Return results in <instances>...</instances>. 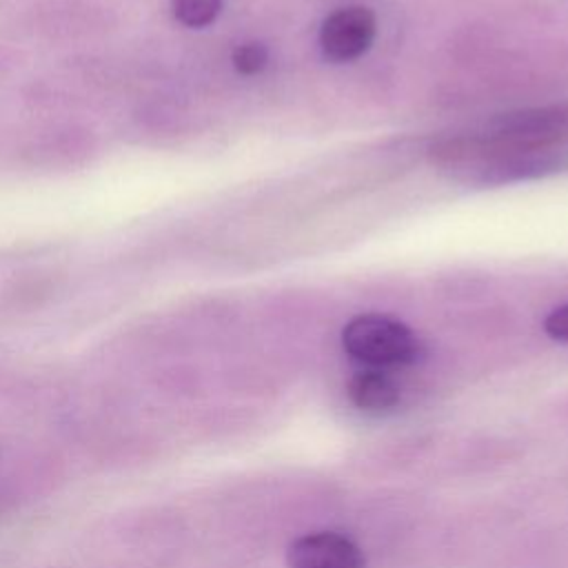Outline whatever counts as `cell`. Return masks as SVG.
Masks as SVG:
<instances>
[{
    "mask_svg": "<svg viewBox=\"0 0 568 568\" xmlns=\"http://www.w3.org/2000/svg\"><path fill=\"white\" fill-rule=\"evenodd\" d=\"M342 346L368 368L415 364L424 353L422 339L406 324L379 313L353 317L342 331Z\"/></svg>",
    "mask_w": 568,
    "mask_h": 568,
    "instance_id": "1",
    "label": "cell"
},
{
    "mask_svg": "<svg viewBox=\"0 0 568 568\" xmlns=\"http://www.w3.org/2000/svg\"><path fill=\"white\" fill-rule=\"evenodd\" d=\"M375 16L366 7L335 9L320 27V47L328 60L348 62L359 58L375 38Z\"/></svg>",
    "mask_w": 568,
    "mask_h": 568,
    "instance_id": "2",
    "label": "cell"
},
{
    "mask_svg": "<svg viewBox=\"0 0 568 568\" xmlns=\"http://www.w3.org/2000/svg\"><path fill=\"white\" fill-rule=\"evenodd\" d=\"M288 568H364V555L355 541L339 532H311L291 541Z\"/></svg>",
    "mask_w": 568,
    "mask_h": 568,
    "instance_id": "3",
    "label": "cell"
},
{
    "mask_svg": "<svg viewBox=\"0 0 568 568\" xmlns=\"http://www.w3.org/2000/svg\"><path fill=\"white\" fill-rule=\"evenodd\" d=\"M348 399L366 413H384L397 406L399 388L382 368H364L348 379Z\"/></svg>",
    "mask_w": 568,
    "mask_h": 568,
    "instance_id": "4",
    "label": "cell"
},
{
    "mask_svg": "<svg viewBox=\"0 0 568 568\" xmlns=\"http://www.w3.org/2000/svg\"><path fill=\"white\" fill-rule=\"evenodd\" d=\"M171 9L178 22L191 29H200L217 18L222 11V0H173Z\"/></svg>",
    "mask_w": 568,
    "mask_h": 568,
    "instance_id": "5",
    "label": "cell"
},
{
    "mask_svg": "<svg viewBox=\"0 0 568 568\" xmlns=\"http://www.w3.org/2000/svg\"><path fill=\"white\" fill-rule=\"evenodd\" d=\"M231 62H233L235 71H240L244 75L260 73L268 62V49L260 42H244L233 51Z\"/></svg>",
    "mask_w": 568,
    "mask_h": 568,
    "instance_id": "6",
    "label": "cell"
},
{
    "mask_svg": "<svg viewBox=\"0 0 568 568\" xmlns=\"http://www.w3.org/2000/svg\"><path fill=\"white\" fill-rule=\"evenodd\" d=\"M544 331L557 342H568V304L557 306L546 315Z\"/></svg>",
    "mask_w": 568,
    "mask_h": 568,
    "instance_id": "7",
    "label": "cell"
}]
</instances>
